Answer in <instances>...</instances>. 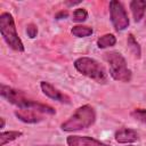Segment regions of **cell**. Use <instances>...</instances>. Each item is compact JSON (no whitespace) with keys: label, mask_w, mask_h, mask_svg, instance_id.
<instances>
[{"label":"cell","mask_w":146,"mask_h":146,"mask_svg":"<svg viewBox=\"0 0 146 146\" xmlns=\"http://www.w3.org/2000/svg\"><path fill=\"white\" fill-rule=\"evenodd\" d=\"M0 95L7 102L17 106L21 110H33V111H36L41 114H50V115L56 113V111L51 106L38 103V102L33 100L32 98H30L24 91L11 88L9 86L1 84Z\"/></svg>","instance_id":"1"},{"label":"cell","mask_w":146,"mask_h":146,"mask_svg":"<svg viewBox=\"0 0 146 146\" xmlns=\"http://www.w3.org/2000/svg\"><path fill=\"white\" fill-rule=\"evenodd\" d=\"M96 121V112L90 105H82L75 110V112L62 123L63 131H78L92 125Z\"/></svg>","instance_id":"2"},{"label":"cell","mask_w":146,"mask_h":146,"mask_svg":"<svg viewBox=\"0 0 146 146\" xmlns=\"http://www.w3.org/2000/svg\"><path fill=\"white\" fill-rule=\"evenodd\" d=\"M75 70L86 75L87 78L98 82V83H106L107 82V73L104 66L94 58L90 57H80L74 62Z\"/></svg>","instance_id":"3"},{"label":"cell","mask_w":146,"mask_h":146,"mask_svg":"<svg viewBox=\"0 0 146 146\" xmlns=\"http://www.w3.org/2000/svg\"><path fill=\"white\" fill-rule=\"evenodd\" d=\"M0 33L6 43L15 51H24V44L18 36L15 21L9 13H2L0 15Z\"/></svg>","instance_id":"4"},{"label":"cell","mask_w":146,"mask_h":146,"mask_svg":"<svg viewBox=\"0 0 146 146\" xmlns=\"http://www.w3.org/2000/svg\"><path fill=\"white\" fill-rule=\"evenodd\" d=\"M104 57L110 65V74L115 81L129 82L131 80V71L122 54L119 51H111L106 52Z\"/></svg>","instance_id":"5"},{"label":"cell","mask_w":146,"mask_h":146,"mask_svg":"<svg viewBox=\"0 0 146 146\" xmlns=\"http://www.w3.org/2000/svg\"><path fill=\"white\" fill-rule=\"evenodd\" d=\"M110 17L111 22L116 31H123L129 25L128 14L120 1H110Z\"/></svg>","instance_id":"6"},{"label":"cell","mask_w":146,"mask_h":146,"mask_svg":"<svg viewBox=\"0 0 146 146\" xmlns=\"http://www.w3.org/2000/svg\"><path fill=\"white\" fill-rule=\"evenodd\" d=\"M40 87H41L42 92H43L47 97H49V98H51V99H54V100H57V102H59V103H65V104H70V103H71L70 98H68L65 94L60 92L57 88H55V87H54L52 84H50L49 82L41 81Z\"/></svg>","instance_id":"7"},{"label":"cell","mask_w":146,"mask_h":146,"mask_svg":"<svg viewBox=\"0 0 146 146\" xmlns=\"http://www.w3.org/2000/svg\"><path fill=\"white\" fill-rule=\"evenodd\" d=\"M66 143L68 146H108L107 144L88 136H68Z\"/></svg>","instance_id":"8"},{"label":"cell","mask_w":146,"mask_h":146,"mask_svg":"<svg viewBox=\"0 0 146 146\" xmlns=\"http://www.w3.org/2000/svg\"><path fill=\"white\" fill-rule=\"evenodd\" d=\"M115 140L120 144H130L135 143L139 139V135L136 130L129 129V128H123L120 129L115 132Z\"/></svg>","instance_id":"9"},{"label":"cell","mask_w":146,"mask_h":146,"mask_svg":"<svg viewBox=\"0 0 146 146\" xmlns=\"http://www.w3.org/2000/svg\"><path fill=\"white\" fill-rule=\"evenodd\" d=\"M15 115L18 120L25 122V123H36L42 121V115L41 113L33 111V110H16Z\"/></svg>","instance_id":"10"},{"label":"cell","mask_w":146,"mask_h":146,"mask_svg":"<svg viewBox=\"0 0 146 146\" xmlns=\"http://www.w3.org/2000/svg\"><path fill=\"white\" fill-rule=\"evenodd\" d=\"M130 9H131L135 22H140L145 15V11H146V1L133 0L130 2Z\"/></svg>","instance_id":"11"},{"label":"cell","mask_w":146,"mask_h":146,"mask_svg":"<svg viewBox=\"0 0 146 146\" xmlns=\"http://www.w3.org/2000/svg\"><path fill=\"white\" fill-rule=\"evenodd\" d=\"M23 135L22 131H17V130H10V131H5L0 133V146H5L6 144L16 140L17 138H19Z\"/></svg>","instance_id":"12"},{"label":"cell","mask_w":146,"mask_h":146,"mask_svg":"<svg viewBox=\"0 0 146 146\" xmlns=\"http://www.w3.org/2000/svg\"><path fill=\"white\" fill-rule=\"evenodd\" d=\"M92 29L86 25H75L71 29V33L76 38H86L92 34Z\"/></svg>","instance_id":"13"},{"label":"cell","mask_w":146,"mask_h":146,"mask_svg":"<svg viewBox=\"0 0 146 146\" xmlns=\"http://www.w3.org/2000/svg\"><path fill=\"white\" fill-rule=\"evenodd\" d=\"M116 43V38L111 34V33H107V34H104L103 36H100L98 40H97V46L98 48L100 49H104V48H108V47H112Z\"/></svg>","instance_id":"14"},{"label":"cell","mask_w":146,"mask_h":146,"mask_svg":"<svg viewBox=\"0 0 146 146\" xmlns=\"http://www.w3.org/2000/svg\"><path fill=\"white\" fill-rule=\"evenodd\" d=\"M127 43H128V48L130 49L131 54H132V55H133L136 58H140V55H141V49H140L139 43L137 42V40L135 39V36H133L132 34H129V35H128Z\"/></svg>","instance_id":"15"},{"label":"cell","mask_w":146,"mask_h":146,"mask_svg":"<svg viewBox=\"0 0 146 146\" xmlns=\"http://www.w3.org/2000/svg\"><path fill=\"white\" fill-rule=\"evenodd\" d=\"M87 17H88L87 10L84 8H78V9H75L73 11V18L72 19L74 22H76V23H82V22H84L87 19Z\"/></svg>","instance_id":"16"},{"label":"cell","mask_w":146,"mask_h":146,"mask_svg":"<svg viewBox=\"0 0 146 146\" xmlns=\"http://www.w3.org/2000/svg\"><path fill=\"white\" fill-rule=\"evenodd\" d=\"M131 116L137 121L146 124V110L144 108H136L131 112Z\"/></svg>","instance_id":"17"},{"label":"cell","mask_w":146,"mask_h":146,"mask_svg":"<svg viewBox=\"0 0 146 146\" xmlns=\"http://www.w3.org/2000/svg\"><path fill=\"white\" fill-rule=\"evenodd\" d=\"M26 33H27V35L31 38V39H33V38H35L36 36V34H38V29H36V26L34 25V24H29L27 26H26Z\"/></svg>","instance_id":"18"},{"label":"cell","mask_w":146,"mask_h":146,"mask_svg":"<svg viewBox=\"0 0 146 146\" xmlns=\"http://www.w3.org/2000/svg\"><path fill=\"white\" fill-rule=\"evenodd\" d=\"M67 11H64V10H62V11H59L57 15H56V18L57 19H62V18H64V17H67Z\"/></svg>","instance_id":"19"},{"label":"cell","mask_w":146,"mask_h":146,"mask_svg":"<svg viewBox=\"0 0 146 146\" xmlns=\"http://www.w3.org/2000/svg\"><path fill=\"white\" fill-rule=\"evenodd\" d=\"M81 1L80 0H78V1H71V2H68V1H66L65 3L67 5V6H74V5H79Z\"/></svg>","instance_id":"20"},{"label":"cell","mask_w":146,"mask_h":146,"mask_svg":"<svg viewBox=\"0 0 146 146\" xmlns=\"http://www.w3.org/2000/svg\"><path fill=\"white\" fill-rule=\"evenodd\" d=\"M0 120H1V127H0V128L2 129V128H5V119H3V117H1Z\"/></svg>","instance_id":"21"},{"label":"cell","mask_w":146,"mask_h":146,"mask_svg":"<svg viewBox=\"0 0 146 146\" xmlns=\"http://www.w3.org/2000/svg\"><path fill=\"white\" fill-rule=\"evenodd\" d=\"M128 146H132V145H128Z\"/></svg>","instance_id":"22"},{"label":"cell","mask_w":146,"mask_h":146,"mask_svg":"<svg viewBox=\"0 0 146 146\" xmlns=\"http://www.w3.org/2000/svg\"><path fill=\"white\" fill-rule=\"evenodd\" d=\"M47 146H50V145H47Z\"/></svg>","instance_id":"23"}]
</instances>
